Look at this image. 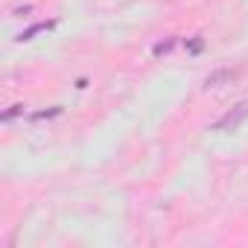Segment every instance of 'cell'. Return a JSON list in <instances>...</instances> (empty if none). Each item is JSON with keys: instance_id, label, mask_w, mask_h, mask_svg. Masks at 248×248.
Returning <instances> with one entry per match:
<instances>
[{"instance_id": "1", "label": "cell", "mask_w": 248, "mask_h": 248, "mask_svg": "<svg viewBox=\"0 0 248 248\" xmlns=\"http://www.w3.org/2000/svg\"><path fill=\"white\" fill-rule=\"evenodd\" d=\"M245 120H248V102H239V105H233L225 117H219V120L213 123V132H233V129L242 126Z\"/></svg>"}, {"instance_id": "2", "label": "cell", "mask_w": 248, "mask_h": 248, "mask_svg": "<svg viewBox=\"0 0 248 248\" xmlns=\"http://www.w3.org/2000/svg\"><path fill=\"white\" fill-rule=\"evenodd\" d=\"M236 79H239V70H233V67H222V70H213V73H207V76H204V88L210 91V88L233 85Z\"/></svg>"}, {"instance_id": "3", "label": "cell", "mask_w": 248, "mask_h": 248, "mask_svg": "<svg viewBox=\"0 0 248 248\" xmlns=\"http://www.w3.org/2000/svg\"><path fill=\"white\" fill-rule=\"evenodd\" d=\"M56 27V21H38V24H32L30 30H24L21 35H18V41H32L38 32H47V30H53Z\"/></svg>"}, {"instance_id": "4", "label": "cell", "mask_w": 248, "mask_h": 248, "mask_svg": "<svg viewBox=\"0 0 248 248\" xmlns=\"http://www.w3.org/2000/svg\"><path fill=\"white\" fill-rule=\"evenodd\" d=\"M175 44H178V38H170V41H161V44H155L152 47V53L161 59V56H167V53H172L175 50Z\"/></svg>"}, {"instance_id": "5", "label": "cell", "mask_w": 248, "mask_h": 248, "mask_svg": "<svg viewBox=\"0 0 248 248\" xmlns=\"http://www.w3.org/2000/svg\"><path fill=\"white\" fill-rule=\"evenodd\" d=\"M56 114H62V108L56 105V108H50V111H38V114H32V120H47V117H56Z\"/></svg>"}, {"instance_id": "6", "label": "cell", "mask_w": 248, "mask_h": 248, "mask_svg": "<svg viewBox=\"0 0 248 248\" xmlns=\"http://www.w3.org/2000/svg\"><path fill=\"white\" fill-rule=\"evenodd\" d=\"M21 111H24V105H12V108H9V111L3 114V120H12V117H18Z\"/></svg>"}, {"instance_id": "7", "label": "cell", "mask_w": 248, "mask_h": 248, "mask_svg": "<svg viewBox=\"0 0 248 248\" xmlns=\"http://www.w3.org/2000/svg\"><path fill=\"white\" fill-rule=\"evenodd\" d=\"M190 50H193V53H199V50H202V38H196V41L190 44Z\"/></svg>"}]
</instances>
